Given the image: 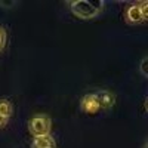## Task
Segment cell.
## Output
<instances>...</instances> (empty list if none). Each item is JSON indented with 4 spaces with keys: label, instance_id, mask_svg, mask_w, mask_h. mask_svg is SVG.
Instances as JSON below:
<instances>
[{
    "label": "cell",
    "instance_id": "obj_1",
    "mask_svg": "<svg viewBox=\"0 0 148 148\" xmlns=\"http://www.w3.org/2000/svg\"><path fill=\"white\" fill-rule=\"evenodd\" d=\"M104 2H90V0H76L70 3V9L74 15L80 19L95 18L102 8Z\"/></svg>",
    "mask_w": 148,
    "mask_h": 148
},
{
    "label": "cell",
    "instance_id": "obj_2",
    "mask_svg": "<svg viewBox=\"0 0 148 148\" xmlns=\"http://www.w3.org/2000/svg\"><path fill=\"white\" fill-rule=\"evenodd\" d=\"M51 119L46 117V116H37L33 117L28 123V129L30 133L33 135L34 138L37 136H43V135H49L51 132Z\"/></svg>",
    "mask_w": 148,
    "mask_h": 148
},
{
    "label": "cell",
    "instance_id": "obj_3",
    "mask_svg": "<svg viewBox=\"0 0 148 148\" xmlns=\"http://www.w3.org/2000/svg\"><path fill=\"white\" fill-rule=\"evenodd\" d=\"M82 110L84 111V113L88 114H95L98 113L101 108H99V104H98L96 98H95V93H89V95H84L82 98Z\"/></svg>",
    "mask_w": 148,
    "mask_h": 148
},
{
    "label": "cell",
    "instance_id": "obj_4",
    "mask_svg": "<svg viewBox=\"0 0 148 148\" xmlns=\"http://www.w3.org/2000/svg\"><path fill=\"white\" fill-rule=\"evenodd\" d=\"M95 98L98 104H99V108H110L114 105V95L108 92V90H99L95 93Z\"/></svg>",
    "mask_w": 148,
    "mask_h": 148
},
{
    "label": "cell",
    "instance_id": "obj_5",
    "mask_svg": "<svg viewBox=\"0 0 148 148\" xmlns=\"http://www.w3.org/2000/svg\"><path fill=\"white\" fill-rule=\"evenodd\" d=\"M126 21L129 24H139L145 21L142 16V12L139 9V5H132L126 9Z\"/></svg>",
    "mask_w": 148,
    "mask_h": 148
},
{
    "label": "cell",
    "instance_id": "obj_6",
    "mask_svg": "<svg viewBox=\"0 0 148 148\" xmlns=\"http://www.w3.org/2000/svg\"><path fill=\"white\" fill-rule=\"evenodd\" d=\"M31 147L33 148H56V142L51 135H43V136L34 138Z\"/></svg>",
    "mask_w": 148,
    "mask_h": 148
},
{
    "label": "cell",
    "instance_id": "obj_7",
    "mask_svg": "<svg viewBox=\"0 0 148 148\" xmlns=\"http://www.w3.org/2000/svg\"><path fill=\"white\" fill-rule=\"evenodd\" d=\"M12 113H14V107H12V104L9 101H6V99H0V116L9 119L12 116Z\"/></svg>",
    "mask_w": 148,
    "mask_h": 148
},
{
    "label": "cell",
    "instance_id": "obj_8",
    "mask_svg": "<svg viewBox=\"0 0 148 148\" xmlns=\"http://www.w3.org/2000/svg\"><path fill=\"white\" fill-rule=\"evenodd\" d=\"M5 45H6V33L2 27H0V52L5 49Z\"/></svg>",
    "mask_w": 148,
    "mask_h": 148
},
{
    "label": "cell",
    "instance_id": "obj_9",
    "mask_svg": "<svg viewBox=\"0 0 148 148\" xmlns=\"http://www.w3.org/2000/svg\"><path fill=\"white\" fill-rule=\"evenodd\" d=\"M139 9H141V12H142L144 19H147V16H148V5H147V2L139 3Z\"/></svg>",
    "mask_w": 148,
    "mask_h": 148
},
{
    "label": "cell",
    "instance_id": "obj_10",
    "mask_svg": "<svg viewBox=\"0 0 148 148\" xmlns=\"http://www.w3.org/2000/svg\"><path fill=\"white\" fill-rule=\"evenodd\" d=\"M147 62H148V59L145 58V59H144V62L141 64V71L144 73V76H148V73H147Z\"/></svg>",
    "mask_w": 148,
    "mask_h": 148
},
{
    "label": "cell",
    "instance_id": "obj_11",
    "mask_svg": "<svg viewBox=\"0 0 148 148\" xmlns=\"http://www.w3.org/2000/svg\"><path fill=\"white\" fill-rule=\"evenodd\" d=\"M8 120H9V119H6V117H2V116H0V127H5V126L8 125Z\"/></svg>",
    "mask_w": 148,
    "mask_h": 148
}]
</instances>
